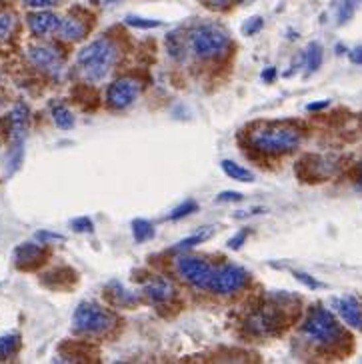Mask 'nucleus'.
Masks as SVG:
<instances>
[{"instance_id": "nucleus-17", "label": "nucleus", "mask_w": 362, "mask_h": 364, "mask_svg": "<svg viewBox=\"0 0 362 364\" xmlns=\"http://www.w3.org/2000/svg\"><path fill=\"white\" fill-rule=\"evenodd\" d=\"M58 37L63 40H82L86 34H89V25L82 20V18H78V16H65L63 20H60V26H58Z\"/></svg>"}, {"instance_id": "nucleus-29", "label": "nucleus", "mask_w": 362, "mask_h": 364, "mask_svg": "<svg viewBox=\"0 0 362 364\" xmlns=\"http://www.w3.org/2000/svg\"><path fill=\"white\" fill-rule=\"evenodd\" d=\"M70 226H72V230H77V233H92L94 230V224L89 216H80V219H75V221L70 222Z\"/></svg>"}, {"instance_id": "nucleus-22", "label": "nucleus", "mask_w": 362, "mask_h": 364, "mask_svg": "<svg viewBox=\"0 0 362 364\" xmlns=\"http://www.w3.org/2000/svg\"><path fill=\"white\" fill-rule=\"evenodd\" d=\"M132 234L136 242H148L155 238V226L144 219H136L132 221Z\"/></svg>"}, {"instance_id": "nucleus-15", "label": "nucleus", "mask_w": 362, "mask_h": 364, "mask_svg": "<svg viewBox=\"0 0 362 364\" xmlns=\"http://www.w3.org/2000/svg\"><path fill=\"white\" fill-rule=\"evenodd\" d=\"M26 22H28L30 32H34L37 37H44V34H51V32H56V30H58V26H60V18H58L54 13L42 11V13L28 14Z\"/></svg>"}, {"instance_id": "nucleus-5", "label": "nucleus", "mask_w": 362, "mask_h": 364, "mask_svg": "<svg viewBox=\"0 0 362 364\" xmlns=\"http://www.w3.org/2000/svg\"><path fill=\"white\" fill-rule=\"evenodd\" d=\"M115 326V316L94 302H82L72 314V328L80 334H103Z\"/></svg>"}, {"instance_id": "nucleus-1", "label": "nucleus", "mask_w": 362, "mask_h": 364, "mask_svg": "<svg viewBox=\"0 0 362 364\" xmlns=\"http://www.w3.org/2000/svg\"><path fill=\"white\" fill-rule=\"evenodd\" d=\"M248 144L264 155H285L298 148L302 130L290 122H260L246 134Z\"/></svg>"}, {"instance_id": "nucleus-34", "label": "nucleus", "mask_w": 362, "mask_h": 364, "mask_svg": "<svg viewBox=\"0 0 362 364\" xmlns=\"http://www.w3.org/2000/svg\"><path fill=\"white\" fill-rule=\"evenodd\" d=\"M246 234H248L246 230H243V233L236 234L234 238H231V240H228V247L233 248V250H236V248L243 247V245H245V240H246Z\"/></svg>"}, {"instance_id": "nucleus-2", "label": "nucleus", "mask_w": 362, "mask_h": 364, "mask_svg": "<svg viewBox=\"0 0 362 364\" xmlns=\"http://www.w3.org/2000/svg\"><path fill=\"white\" fill-rule=\"evenodd\" d=\"M118 60V48L112 40L101 39L89 42L82 51L78 52L77 66L80 77L89 82H101L108 77L112 66Z\"/></svg>"}, {"instance_id": "nucleus-27", "label": "nucleus", "mask_w": 362, "mask_h": 364, "mask_svg": "<svg viewBox=\"0 0 362 364\" xmlns=\"http://www.w3.org/2000/svg\"><path fill=\"white\" fill-rule=\"evenodd\" d=\"M16 18L11 13H0V42L11 37V32L14 30Z\"/></svg>"}, {"instance_id": "nucleus-41", "label": "nucleus", "mask_w": 362, "mask_h": 364, "mask_svg": "<svg viewBox=\"0 0 362 364\" xmlns=\"http://www.w3.org/2000/svg\"><path fill=\"white\" fill-rule=\"evenodd\" d=\"M356 186H358V188H361V190H362V167H361V170H358V178H356Z\"/></svg>"}, {"instance_id": "nucleus-19", "label": "nucleus", "mask_w": 362, "mask_h": 364, "mask_svg": "<svg viewBox=\"0 0 362 364\" xmlns=\"http://www.w3.org/2000/svg\"><path fill=\"white\" fill-rule=\"evenodd\" d=\"M108 288L112 290V294H110V300L115 302V304H118V306H134L136 302H138V299L132 294V292H129L124 286L120 285V282H110L108 285Z\"/></svg>"}, {"instance_id": "nucleus-4", "label": "nucleus", "mask_w": 362, "mask_h": 364, "mask_svg": "<svg viewBox=\"0 0 362 364\" xmlns=\"http://www.w3.org/2000/svg\"><path fill=\"white\" fill-rule=\"evenodd\" d=\"M231 44V37L224 28L216 25H198L190 30L188 46L198 58L222 56Z\"/></svg>"}, {"instance_id": "nucleus-21", "label": "nucleus", "mask_w": 362, "mask_h": 364, "mask_svg": "<svg viewBox=\"0 0 362 364\" xmlns=\"http://www.w3.org/2000/svg\"><path fill=\"white\" fill-rule=\"evenodd\" d=\"M304 65H306V70L309 74L316 72L321 65H323V46L318 42H311L309 48L304 52Z\"/></svg>"}, {"instance_id": "nucleus-18", "label": "nucleus", "mask_w": 362, "mask_h": 364, "mask_svg": "<svg viewBox=\"0 0 362 364\" xmlns=\"http://www.w3.org/2000/svg\"><path fill=\"white\" fill-rule=\"evenodd\" d=\"M220 167H222V170H224V174H226V176H231L233 181H238V182L254 181V174H252L248 169H245V167L236 164L234 160H222V162H220Z\"/></svg>"}, {"instance_id": "nucleus-39", "label": "nucleus", "mask_w": 362, "mask_h": 364, "mask_svg": "<svg viewBox=\"0 0 362 364\" xmlns=\"http://www.w3.org/2000/svg\"><path fill=\"white\" fill-rule=\"evenodd\" d=\"M276 78V68L272 66V68H264V72H262V80H266V82H271Z\"/></svg>"}, {"instance_id": "nucleus-6", "label": "nucleus", "mask_w": 362, "mask_h": 364, "mask_svg": "<svg viewBox=\"0 0 362 364\" xmlns=\"http://www.w3.org/2000/svg\"><path fill=\"white\" fill-rule=\"evenodd\" d=\"M176 273L182 280H186L188 285L196 286V288H208L214 268L212 264L207 262L200 256H193V254H184L181 259H176Z\"/></svg>"}, {"instance_id": "nucleus-14", "label": "nucleus", "mask_w": 362, "mask_h": 364, "mask_svg": "<svg viewBox=\"0 0 362 364\" xmlns=\"http://www.w3.org/2000/svg\"><path fill=\"white\" fill-rule=\"evenodd\" d=\"M337 308L340 318L354 330H362V302L354 294L342 297L337 300Z\"/></svg>"}, {"instance_id": "nucleus-35", "label": "nucleus", "mask_w": 362, "mask_h": 364, "mask_svg": "<svg viewBox=\"0 0 362 364\" xmlns=\"http://www.w3.org/2000/svg\"><path fill=\"white\" fill-rule=\"evenodd\" d=\"M37 238H39V240H46V242H51V240H65V236H60V234L44 233V230H40V233L37 234Z\"/></svg>"}, {"instance_id": "nucleus-3", "label": "nucleus", "mask_w": 362, "mask_h": 364, "mask_svg": "<svg viewBox=\"0 0 362 364\" xmlns=\"http://www.w3.org/2000/svg\"><path fill=\"white\" fill-rule=\"evenodd\" d=\"M302 334L316 346H335L340 340L347 338L344 330L332 316V312L321 308V306L309 312V316L302 325Z\"/></svg>"}, {"instance_id": "nucleus-24", "label": "nucleus", "mask_w": 362, "mask_h": 364, "mask_svg": "<svg viewBox=\"0 0 362 364\" xmlns=\"http://www.w3.org/2000/svg\"><path fill=\"white\" fill-rule=\"evenodd\" d=\"M16 349H18V337L16 334L0 337V360L11 358L14 352H16Z\"/></svg>"}, {"instance_id": "nucleus-38", "label": "nucleus", "mask_w": 362, "mask_h": 364, "mask_svg": "<svg viewBox=\"0 0 362 364\" xmlns=\"http://www.w3.org/2000/svg\"><path fill=\"white\" fill-rule=\"evenodd\" d=\"M92 4H96V6H103V8H108V6H115L118 2H122V0H91Z\"/></svg>"}, {"instance_id": "nucleus-20", "label": "nucleus", "mask_w": 362, "mask_h": 364, "mask_svg": "<svg viewBox=\"0 0 362 364\" xmlns=\"http://www.w3.org/2000/svg\"><path fill=\"white\" fill-rule=\"evenodd\" d=\"M52 120H54V124L60 130L75 129V117H72V112L66 108L65 104H54L52 106Z\"/></svg>"}, {"instance_id": "nucleus-33", "label": "nucleus", "mask_w": 362, "mask_h": 364, "mask_svg": "<svg viewBox=\"0 0 362 364\" xmlns=\"http://www.w3.org/2000/svg\"><path fill=\"white\" fill-rule=\"evenodd\" d=\"M295 276H297L298 280L302 282V285H306L309 288H321V282H316V280H312V276H309V274L304 273H295Z\"/></svg>"}, {"instance_id": "nucleus-7", "label": "nucleus", "mask_w": 362, "mask_h": 364, "mask_svg": "<svg viewBox=\"0 0 362 364\" xmlns=\"http://www.w3.org/2000/svg\"><path fill=\"white\" fill-rule=\"evenodd\" d=\"M246 280H248V274H246L245 268H240L236 264H224V266L214 268L208 290L214 294H220V297H226V294L238 292L246 285Z\"/></svg>"}, {"instance_id": "nucleus-16", "label": "nucleus", "mask_w": 362, "mask_h": 364, "mask_svg": "<svg viewBox=\"0 0 362 364\" xmlns=\"http://www.w3.org/2000/svg\"><path fill=\"white\" fill-rule=\"evenodd\" d=\"M14 264L20 266V268H32L40 264L44 256H46V250L40 247V245H32V242H25L20 247H16L14 250Z\"/></svg>"}, {"instance_id": "nucleus-32", "label": "nucleus", "mask_w": 362, "mask_h": 364, "mask_svg": "<svg viewBox=\"0 0 362 364\" xmlns=\"http://www.w3.org/2000/svg\"><path fill=\"white\" fill-rule=\"evenodd\" d=\"M245 196L240 195V193H234V190H226V193H220L216 196V202H240Z\"/></svg>"}, {"instance_id": "nucleus-28", "label": "nucleus", "mask_w": 362, "mask_h": 364, "mask_svg": "<svg viewBox=\"0 0 362 364\" xmlns=\"http://www.w3.org/2000/svg\"><path fill=\"white\" fill-rule=\"evenodd\" d=\"M127 25L134 26V28H156L162 22L158 20H148V18H138V16H127Z\"/></svg>"}, {"instance_id": "nucleus-30", "label": "nucleus", "mask_w": 362, "mask_h": 364, "mask_svg": "<svg viewBox=\"0 0 362 364\" xmlns=\"http://www.w3.org/2000/svg\"><path fill=\"white\" fill-rule=\"evenodd\" d=\"M262 25H264V20H262L260 16H252L250 20H246L243 30H245L246 37H252V34H257L260 28H262Z\"/></svg>"}, {"instance_id": "nucleus-37", "label": "nucleus", "mask_w": 362, "mask_h": 364, "mask_svg": "<svg viewBox=\"0 0 362 364\" xmlns=\"http://www.w3.org/2000/svg\"><path fill=\"white\" fill-rule=\"evenodd\" d=\"M208 4L212 6V8H228L231 4H233V0H207Z\"/></svg>"}, {"instance_id": "nucleus-26", "label": "nucleus", "mask_w": 362, "mask_h": 364, "mask_svg": "<svg viewBox=\"0 0 362 364\" xmlns=\"http://www.w3.org/2000/svg\"><path fill=\"white\" fill-rule=\"evenodd\" d=\"M362 0H342L340 2V8H338V20H340V25H344V22H349L350 18H352V14L356 11V6L361 4Z\"/></svg>"}, {"instance_id": "nucleus-36", "label": "nucleus", "mask_w": 362, "mask_h": 364, "mask_svg": "<svg viewBox=\"0 0 362 364\" xmlns=\"http://www.w3.org/2000/svg\"><path fill=\"white\" fill-rule=\"evenodd\" d=\"M349 56H350V63H352V65L362 66V46H356V48H352Z\"/></svg>"}, {"instance_id": "nucleus-42", "label": "nucleus", "mask_w": 362, "mask_h": 364, "mask_svg": "<svg viewBox=\"0 0 362 364\" xmlns=\"http://www.w3.org/2000/svg\"><path fill=\"white\" fill-rule=\"evenodd\" d=\"M243 2H250V0H243Z\"/></svg>"}, {"instance_id": "nucleus-40", "label": "nucleus", "mask_w": 362, "mask_h": 364, "mask_svg": "<svg viewBox=\"0 0 362 364\" xmlns=\"http://www.w3.org/2000/svg\"><path fill=\"white\" fill-rule=\"evenodd\" d=\"M328 106V100H321V103H314V104H309V110H323Z\"/></svg>"}, {"instance_id": "nucleus-11", "label": "nucleus", "mask_w": 362, "mask_h": 364, "mask_svg": "<svg viewBox=\"0 0 362 364\" xmlns=\"http://www.w3.org/2000/svg\"><path fill=\"white\" fill-rule=\"evenodd\" d=\"M26 56L42 72L56 74L63 66V54L56 46H51V44H34V46L28 48Z\"/></svg>"}, {"instance_id": "nucleus-10", "label": "nucleus", "mask_w": 362, "mask_h": 364, "mask_svg": "<svg viewBox=\"0 0 362 364\" xmlns=\"http://www.w3.org/2000/svg\"><path fill=\"white\" fill-rule=\"evenodd\" d=\"M338 170V164L335 158L328 156H306L298 162V174L304 181H324L328 176H332Z\"/></svg>"}, {"instance_id": "nucleus-12", "label": "nucleus", "mask_w": 362, "mask_h": 364, "mask_svg": "<svg viewBox=\"0 0 362 364\" xmlns=\"http://www.w3.org/2000/svg\"><path fill=\"white\" fill-rule=\"evenodd\" d=\"M143 292L153 304L164 306L176 297V286L167 276H148L143 282Z\"/></svg>"}, {"instance_id": "nucleus-13", "label": "nucleus", "mask_w": 362, "mask_h": 364, "mask_svg": "<svg viewBox=\"0 0 362 364\" xmlns=\"http://www.w3.org/2000/svg\"><path fill=\"white\" fill-rule=\"evenodd\" d=\"M28 106L16 104L13 112L8 115V138L13 146H25L26 132H28Z\"/></svg>"}, {"instance_id": "nucleus-31", "label": "nucleus", "mask_w": 362, "mask_h": 364, "mask_svg": "<svg viewBox=\"0 0 362 364\" xmlns=\"http://www.w3.org/2000/svg\"><path fill=\"white\" fill-rule=\"evenodd\" d=\"M20 2L28 8H51L58 4V0H20Z\"/></svg>"}, {"instance_id": "nucleus-25", "label": "nucleus", "mask_w": 362, "mask_h": 364, "mask_svg": "<svg viewBox=\"0 0 362 364\" xmlns=\"http://www.w3.org/2000/svg\"><path fill=\"white\" fill-rule=\"evenodd\" d=\"M198 210V204L194 200H184L181 207H176L169 214V221H181V219H186L188 214H193Z\"/></svg>"}, {"instance_id": "nucleus-9", "label": "nucleus", "mask_w": 362, "mask_h": 364, "mask_svg": "<svg viewBox=\"0 0 362 364\" xmlns=\"http://www.w3.org/2000/svg\"><path fill=\"white\" fill-rule=\"evenodd\" d=\"M283 323H285V318L276 306H264L248 316L246 328L257 337H269V334H274L276 330H280Z\"/></svg>"}, {"instance_id": "nucleus-8", "label": "nucleus", "mask_w": 362, "mask_h": 364, "mask_svg": "<svg viewBox=\"0 0 362 364\" xmlns=\"http://www.w3.org/2000/svg\"><path fill=\"white\" fill-rule=\"evenodd\" d=\"M141 91H143V80L134 77H120L108 86L106 100L112 108L120 110V108H127V106L134 103L138 98Z\"/></svg>"}, {"instance_id": "nucleus-23", "label": "nucleus", "mask_w": 362, "mask_h": 364, "mask_svg": "<svg viewBox=\"0 0 362 364\" xmlns=\"http://www.w3.org/2000/svg\"><path fill=\"white\" fill-rule=\"evenodd\" d=\"M212 236V228L208 226V228H198L196 233L190 234L188 238H184V240H181L176 247H174V250H179V252H182V250H188V248L196 247V245H200V242H205V240H208Z\"/></svg>"}]
</instances>
